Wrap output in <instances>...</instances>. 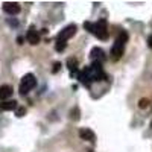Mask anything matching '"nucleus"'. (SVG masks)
<instances>
[{
	"instance_id": "39448f33",
	"label": "nucleus",
	"mask_w": 152,
	"mask_h": 152,
	"mask_svg": "<svg viewBox=\"0 0 152 152\" xmlns=\"http://www.w3.org/2000/svg\"><path fill=\"white\" fill-rule=\"evenodd\" d=\"M2 6H3V11L6 12V14H9V15H17L18 12L21 11V6L17 2H5Z\"/></svg>"
},
{
	"instance_id": "20e7f679",
	"label": "nucleus",
	"mask_w": 152,
	"mask_h": 152,
	"mask_svg": "<svg viewBox=\"0 0 152 152\" xmlns=\"http://www.w3.org/2000/svg\"><path fill=\"white\" fill-rule=\"evenodd\" d=\"M76 31H78V26L76 24H69L67 28H64L59 34H58V38L56 40H59V41H66L67 43V40H70V38L76 34Z\"/></svg>"
},
{
	"instance_id": "f257e3e1",
	"label": "nucleus",
	"mask_w": 152,
	"mask_h": 152,
	"mask_svg": "<svg viewBox=\"0 0 152 152\" xmlns=\"http://www.w3.org/2000/svg\"><path fill=\"white\" fill-rule=\"evenodd\" d=\"M84 28L91 32L96 38L102 41H107L110 38V32H108V24H107V20H99L96 23H91V21H85L84 23Z\"/></svg>"
},
{
	"instance_id": "1a4fd4ad",
	"label": "nucleus",
	"mask_w": 152,
	"mask_h": 152,
	"mask_svg": "<svg viewBox=\"0 0 152 152\" xmlns=\"http://www.w3.org/2000/svg\"><path fill=\"white\" fill-rule=\"evenodd\" d=\"M12 93H14V90H12L11 85H0V100H5L9 99L12 96Z\"/></svg>"
},
{
	"instance_id": "f3484780",
	"label": "nucleus",
	"mask_w": 152,
	"mask_h": 152,
	"mask_svg": "<svg viewBox=\"0 0 152 152\" xmlns=\"http://www.w3.org/2000/svg\"><path fill=\"white\" fill-rule=\"evenodd\" d=\"M148 47L152 50V35H149V38H148Z\"/></svg>"
},
{
	"instance_id": "dca6fc26",
	"label": "nucleus",
	"mask_w": 152,
	"mask_h": 152,
	"mask_svg": "<svg viewBox=\"0 0 152 152\" xmlns=\"http://www.w3.org/2000/svg\"><path fill=\"white\" fill-rule=\"evenodd\" d=\"M61 69V62H55L53 64V69H52V73H58Z\"/></svg>"
},
{
	"instance_id": "f8f14e48",
	"label": "nucleus",
	"mask_w": 152,
	"mask_h": 152,
	"mask_svg": "<svg viewBox=\"0 0 152 152\" xmlns=\"http://www.w3.org/2000/svg\"><path fill=\"white\" fill-rule=\"evenodd\" d=\"M67 47V43L66 41H59L56 40V44H55V49H56V52H64V49Z\"/></svg>"
},
{
	"instance_id": "0eeeda50",
	"label": "nucleus",
	"mask_w": 152,
	"mask_h": 152,
	"mask_svg": "<svg viewBox=\"0 0 152 152\" xmlns=\"http://www.w3.org/2000/svg\"><path fill=\"white\" fill-rule=\"evenodd\" d=\"M79 137L82 138V140L91 142V143L96 142V134H94L91 129H88V128H81V129H79Z\"/></svg>"
},
{
	"instance_id": "423d86ee",
	"label": "nucleus",
	"mask_w": 152,
	"mask_h": 152,
	"mask_svg": "<svg viewBox=\"0 0 152 152\" xmlns=\"http://www.w3.org/2000/svg\"><path fill=\"white\" fill-rule=\"evenodd\" d=\"M26 40H28V43H31L32 46H35V44L40 43V34L35 31L34 26L29 28V31H28V34H26Z\"/></svg>"
},
{
	"instance_id": "f03ea898",
	"label": "nucleus",
	"mask_w": 152,
	"mask_h": 152,
	"mask_svg": "<svg viewBox=\"0 0 152 152\" xmlns=\"http://www.w3.org/2000/svg\"><path fill=\"white\" fill-rule=\"evenodd\" d=\"M128 41V34L126 32H120L114 41L113 47H111V59L113 61H119L123 55V49H125V43Z\"/></svg>"
},
{
	"instance_id": "9b49d317",
	"label": "nucleus",
	"mask_w": 152,
	"mask_h": 152,
	"mask_svg": "<svg viewBox=\"0 0 152 152\" xmlns=\"http://www.w3.org/2000/svg\"><path fill=\"white\" fill-rule=\"evenodd\" d=\"M67 67H69V70H70V75L72 76H75V73L78 72V59L76 58H69L67 59Z\"/></svg>"
},
{
	"instance_id": "7ed1b4c3",
	"label": "nucleus",
	"mask_w": 152,
	"mask_h": 152,
	"mask_svg": "<svg viewBox=\"0 0 152 152\" xmlns=\"http://www.w3.org/2000/svg\"><path fill=\"white\" fill-rule=\"evenodd\" d=\"M37 85V79H35V76L32 73H28V75H24L23 78H21V82H20V94L24 96V94H28L32 88H35Z\"/></svg>"
},
{
	"instance_id": "ddd939ff",
	"label": "nucleus",
	"mask_w": 152,
	"mask_h": 152,
	"mask_svg": "<svg viewBox=\"0 0 152 152\" xmlns=\"http://www.w3.org/2000/svg\"><path fill=\"white\" fill-rule=\"evenodd\" d=\"M70 117H72V120H79V108L75 107L70 113Z\"/></svg>"
},
{
	"instance_id": "6e6552de",
	"label": "nucleus",
	"mask_w": 152,
	"mask_h": 152,
	"mask_svg": "<svg viewBox=\"0 0 152 152\" xmlns=\"http://www.w3.org/2000/svg\"><path fill=\"white\" fill-rule=\"evenodd\" d=\"M90 58L93 59V62H104L105 56H104V50L99 47H93L90 52Z\"/></svg>"
},
{
	"instance_id": "2eb2a0df",
	"label": "nucleus",
	"mask_w": 152,
	"mask_h": 152,
	"mask_svg": "<svg viewBox=\"0 0 152 152\" xmlns=\"http://www.w3.org/2000/svg\"><path fill=\"white\" fill-rule=\"evenodd\" d=\"M149 105V99H140V104H138V107H140V108H146Z\"/></svg>"
},
{
	"instance_id": "9d476101",
	"label": "nucleus",
	"mask_w": 152,
	"mask_h": 152,
	"mask_svg": "<svg viewBox=\"0 0 152 152\" xmlns=\"http://www.w3.org/2000/svg\"><path fill=\"white\" fill-rule=\"evenodd\" d=\"M17 108H18V105L15 100H5V102L0 104V111H12V110L15 111Z\"/></svg>"
},
{
	"instance_id": "4468645a",
	"label": "nucleus",
	"mask_w": 152,
	"mask_h": 152,
	"mask_svg": "<svg viewBox=\"0 0 152 152\" xmlns=\"http://www.w3.org/2000/svg\"><path fill=\"white\" fill-rule=\"evenodd\" d=\"M24 113H26V108H24V107H18V108L15 110V116H17V117H23Z\"/></svg>"
}]
</instances>
